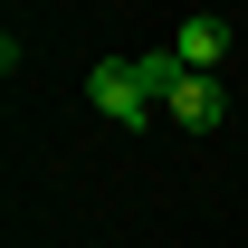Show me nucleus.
<instances>
[{"mask_svg":"<svg viewBox=\"0 0 248 248\" xmlns=\"http://www.w3.org/2000/svg\"><path fill=\"white\" fill-rule=\"evenodd\" d=\"M86 95H95V115H105V124H124V134H143V124H162V95L143 86V67H134V58H95Z\"/></svg>","mask_w":248,"mask_h":248,"instance_id":"nucleus-1","label":"nucleus"},{"mask_svg":"<svg viewBox=\"0 0 248 248\" xmlns=\"http://www.w3.org/2000/svg\"><path fill=\"white\" fill-rule=\"evenodd\" d=\"M162 115L182 124V134H210V124H219V115H229V105H219V86H210V77H201V67H191L182 86L162 95Z\"/></svg>","mask_w":248,"mask_h":248,"instance_id":"nucleus-2","label":"nucleus"},{"mask_svg":"<svg viewBox=\"0 0 248 248\" xmlns=\"http://www.w3.org/2000/svg\"><path fill=\"white\" fill-rule=\"evenodd\" d=\"M172 48H182V67H201V77H210V67L229 58V19H210V10H201V19H182V29H172Z\"/></svg>","mask_w":248,"mask_h":248,"instance_id":"nucleus-3","label":"nucleus"}]
</instances>
